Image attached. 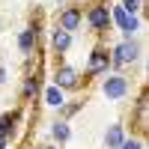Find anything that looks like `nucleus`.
<instances>
[{
	"mask_svg": "<svg viewBox=\"0 0 149 149\" xmlns=\"http://www.w3.org/2000/svg\"><path fill=\"white\" fill-rule=\"evenodd\" d=\"M107 54H110V72H119L122 66H134L140 60L143 45L137 39H122V42H116L113 48H110Z\"/></svg>",
	"mask_w": 149,
	"mask_h": 149,
	"instance_id": "1",
	"label": "nucleus"
},
{
	"mask_svg": "<svg viewBox=\"0 0 149 149\" xmlns=\"http://www.w3.org/2000/svg\"><path fill=\"white\" fill-rule=\"evenodd\" d=\"M84 24L90 27L95 36L107 33L113 24H110V3H104V0H95V3H90L84 9Z\"/></svg>",
	"mask_w": 149,
	"mask_h": 149,
	"instance_id": "2",
	"label": "nucleus"
},
{
	"mask_svg": "<svg viewBox=\"0 0 149 149\" xmlns=\"http://www.w3.org/2000/svg\"><path fill=\"white\" fill-rule=\"evenodd\" d=\"M110 24L122 33V39H134V36L143 30V18H140V15H128L119 3L110 6Z\"/></svg>",
	"mask_w": 149,
	"mask_h": 149,
	"instance_id": "3",
	"label": "nucleus"
},
{
	"mask_svg": "<svg viewBox=\"0 0 149 149\" xmlns=\"http://www.w3.org/2000/svg\"><path fill=\"white\" fill-rule=\"evenodd\" d=\"M102 93L107 102H122L131 93V81L122 72H107V74H102Z\"/></svg>",
	"mask_w": 149,
	"mask_h": 149,
	"instance_id": "4",
	"label": "nucleus"
},
{
	"mask_svg": "<svg viewBox=\"0 0 149 149\" xmlns=\"http://www.w3.org/2000/svg\"><path fill=\"white\" fill-rule=\"evenodd\" d=\"M110 72V54H107V48H93L90 51V63H86V69H84V74H81V84L86 86L93 78H98V74H107Z\"/></svg>",
	"mask_w": 149,
	"mask_h": 149,
	"instance_id": "5",
	"label": "nucleus"
},
{
	"mask_svg": "<svg viewBox=\"0 0 149 149\" xmlns=\"http://www.w3.org/2000/svg\"><path fill=\"white\" fill-rule=\"evenodd\" d=\"M57 27L74 36V33L84 27V6H78V3L60 6V9H57Z\"/></svg>",
	"mask_w": 149,
	"mask_h": 149,
	"instance_id": "6",
	"label": "nucleus"
},
{
	"mask_svg": "<svg viewBox=\"0 0 149 149\" xmlns=\"http://www.w3.org/2000/svg\"><path fill=\"white\" fill-rule=\"evenodd\" d=\"M51 84L57 86V90H63V93H78L81 90V72L74 69V66H69V63H60L57 69H54V78H51Z\"/></svg>",
	"mask_w": 149,
	"mask_h": 149,
	"instance_id": "7",
	"label": "nucleus"
},
{
	"mask_svg": "<svg viewBox=\"0 0 149 149\" xmlns=\"http://www.w3.org/2000/svg\"><path fill=\"white\" fill-rule=\"evenodd\" d=\"M39 93H42V66L36 63V72H30L27 78H24V84H21V93H18V95H21V102L27 104V102H33V98L39 95Z\"/></svg>",
	"mask_w": 149,
	"mask_h": 149,
	"instance_id": "8",
	"label": "nucleus"
},
{
	"mask_svg": "<svg viewBox=\"0 0 149 149\" xmlns=\"http://www.w3.org/2000/svg\"><path fill=\"white\" fill-rule=\"evenodd\" d=\"M36 42H39V30H36V24H30V27L18 30L15 45H18V51H21L24 57H33V54H36Z\"/></svg>",
	"mask_w": 149,
	"mask_h": 149,
	"instance_id": "9",
	"label": "nucleus"
},
{
	"mask_svg": "<svg viewBox=\"0 0 149 149\" xmlns=\"http://www.w3.org/2000/svg\"><path fill=\"white\" fill-rule=\"evenodd\" d=\"M72 39H74L72 33H66V30H60V27H54V30H51V51H54L57 57H63V54H69V48H72Z\"/></svg>",
	"mask_w": 149,
	"mask_h": 149,
	"instance_id": "10",
	"label": "nucleus"
},
{
	"mask_svg": "<svg viewBox=\"0 0 149 149\" xmlns=\"http://www.w3.org/2000/svg\"><path fill=\"white\" fill-rule=\"evenodd\" d=\"M18 122H21V110H6V113H0V137L12 140V134H15Z\"/></svg>",
	"mask_w": 149,
	"mask_h": 149,
	"instance_id": "11",
	"label": "nucleus"
},
{
	"mask_svg": "<svg viewBox=\"0 0 149 149\" xmlns=\"http://www.w3.org/2000/svg\"><path fill=\"white\" fill-rule=\"evenodd\" d=\"M125 137H128V134H125V125H122V122L107 125V131H104V149H119Z\"/></svg>",
	"mask_w": 149,
	"mask_h": 149,
	"instance_id": "12",
	"label": "nucleus"
},
{
	"mask_svg": "<svg viewBox=\"0 0 149 149\" xmlns=\"http://www.w3.org/2000/svg\"><path fill=\"white\" fill-rule=\"evenodd\" d=\"M51 137H54L57 146H66V143L72 140V122H66V119H54V122H51Z\"/></svg>",
	"mask_w": 149,
	"mask_h": 149,
	"instance_id": "13",
	"label": "nucleus"
},
{
	"mask_svg": "<svg viewBox=\"0 0 149 149\" xmlns=\"http://www.w3.org/2000/svg\"><path fill=\"white\" fill-rule=\"evenodd\" d=\"M42 102L51 107V110H57V107H63V102H66V93L63 90H57V86L51 84V86H45L42 90Z\"/></svg>",
	"mask_w": 149,
	"mask_h": 149,
	"instance_id": "14",
	"label": "nucleus"
},
{
	"mask_svg": "<svg viewBox=\"0 0 149 149\" xmlns=\"http://www.w3.org/2000/svg\"><path fill=\"white\" fill-rule=\"evenodd\" d=\"M84 110V102H63V107H57V119H66V122H72V116L74 113H81Z\"/></svg>",
	"mask_w": 149,
	"mask_h": 149,
	"instance_id": "15",
	"label": "nucleus"
},
{
	"mask_svg": "<svg viewBox=\"0 0 149 149\" xmlns=\"http://www.w3.org/2000/svg\"><path fill=\"white\" fill-rule=\"evenodd\" d=\"M146 107H149V98H146V90H140V95H137V104H134V113H137L140 128H146Z\"/></svg>",
	"mask_w": 149,
	"mask_h": 149,
	"instance_id": "16",
	"label": "nucleus"
},
{
	"mask_svg": "<svg viewBox=\"0 0 149 149\" xmlns=\"http://www.w3.org/2000/svg\"><path fill=\"white\" fill-rule=\"evenodd\" d=\"M119 6L128 12V15H140L143 12V0H119Z\"/></svg>",
	"mask_w": 149,
	"mask_h": 149,
	"instance_id": "17",
	"label": "nucleus"
},
{
	"mask_svg": "<svg viewBox=\"0 0 149 149\" xmlns=\"http://www.w3.org/2000/svg\"><path fill=\"white\" fill-rule=\"evenodd\" d=\"M119 149H146V143H143V137H125Z\"/></svg>",
	"mask_w": 149,
	"mask_h": 149,
	"instance_id": "18",
	"label": "nucleus"
},
{
	"mask_svg": "<svg viewBox=\"0 0 149 149\" xmlns=\"http://www.w3.org/2000/svg\"><path fill=\"white\" fill-rule=\"evenodd\" d=\"M6 81H9V69H6V66H3V63H0V86H3V84H6Z\"/></svg>",
	"mask_w": 149,
	"mask_h": 149,
	"instance_id": "19",
	"label": "nucleus"
},
{
	"mask_svg": "<svg viewBox=\"0 0 149 149\" xmlns=\"http://www.w3.org/2000/svg\"><path fill=\"white\" fill-rule=\"evenodd\" d=\"M9 143H12V140H6V137H0V149H9Z\"/></svg>",
	"mask_w": 149,
	"mask_h": 149,
	"instance_id": "20",
	"label": "nucleus"
},
{
	"mask_svg": "<svg viewBox=\"0 0 149 149\" xmlns=\"http://www.w3.org/2000/svg\"><path fill=\"white\" fill-rule=\"evenodd\" d=\"M42 149H60V146H57V143H48V146H42Z\"/></svg>",
	"mask_w": 149,
	"mask_h": 149,
	"instance_id": "21",
	"label": "nucleus"
},
{
	"mask_svg": "<svg viewBox=\"0 0 149 149\" xmlns=\"http://www.w3.org/2000/svg\"><path fill=\"white\" fill-rule=\"evenodd\" d=\"M66 3H78V0H60V6H66Z\"/></svg>",
	"mask_w": 149,
	"mask_h": 149,
	"instance_id": "22",
	"label": "nucleus"
}]
</instances>
